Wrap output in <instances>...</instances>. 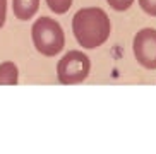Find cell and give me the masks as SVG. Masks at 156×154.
<instances>
[{
  "label": "cell",
  "mask_w": 156,
  "mask_h": 154,
  "mask_svg": "<svg viewBox=\"0 0 156 154\" xmlns=\"http://www.w3.org/2000/svg\"><path fill=\"white\" fill-rule=\"evenodd\" d=\"M112 31L108 14L100 7H84L72 19V33L76 41L86 50L105 45Z\"/></svg>",
  "instance_id": "cell-1"
},
{
  "label": "cell",
  "mask_w": 156,
  "mask_h": 154,
  "mask_svg": "<svg viewBox=\"0 0 156 154\" xmlns=\"http://www.w3.org/2000/svg\"><path fill=\"white\" fill-rule=\"evenodd\" d=\"M31 38L34 48L45 57H55L64 50V29L51 17H40L31 27Z\"/></svg>",
  "instance_id": "cell-2"
},
{
  "label": "cell",
  "mask_w": 156,
  "mask_h": 154,
  "mask_svg": "<svg viewBox=\"0 0 156 154\" xmlns=\"http://www.w3.org/2000/svg\"><path fill=\"white\" fill-rule=\"evenodd\" d=\"M91 70V60L86 53L79 50H72L65 53L57 64V77L64 86L81 84L87 79Z\"/></svg>",
  "instance_id": "cell-3"
},
{
  "label": "cell",
  "mask_w": 156,
  "mask_h": 154,
  "mask_svg": "<svg viewBox=\"0 0 156 154\" xmlns=\"http://www.w3.org/2000/svg\"><path fill=\"white\" fill-rule=\"evenodd\" d=\"M132 51L141 67L147 70L156 68V29L144 27L134 36Z\"/></svg>",
  "instance_id": "cell-4"
},
{
  "label": "cell",
  "mask_w": 156,
  "mask_h": 154,
  "mask_svg": "<svg viewBox=\"0 0 156 154\" xmlns=\"http://www.w3.org/2000/svg\"><path fill=\"white\" fill-rule=\"evenodd\" d=\"M40 9V0H12V10L19 21H29Z\"/></svg>",
  "instance_id": "cell-5"
},
{
  "label": "cell",
  "mask_w": 156,
  "mask_h": 154,
  "mask_svg": "<svg viewBox=\"0 0 156 154\" xmlns=\"http://www.w3.org/2000/svg\"><path fill=\"white\" fill-rule=\"evenodd\" d=\"M19 82V70L14 62L0 64V86H16Z\"/></svg>",
  "instance_id": "cell-6"
},
{
  "label": "cell",
  "mask_w": 156,
  "mask_h": 154,
  "mask_svg": "<svg viewBox=\"0 0 156 154\" xmlns=\"http://www.w3.org/2000/svg\"><path fill=\"white\" fill-rule=\"evenodd\" d=\"M74 0H46V5L50 7L51 12L55 14H65L72 7Z\"/></svg>",
  "instance_id": "cell-7"
},
{
  "label": "cell",
  "mask_w": 156,
  "mask_h": 154,
  "mask_svg": "<svg viewBox=\"0 0 156 154\" xmlns=\"http://www.w3.org/2000/svg\"><path fill=\"white\" fill-rule=\"evenodd\" d=\"M106 2H108V5H110L113 10H117V12H125V10H129L134 4V0H106Z\"/></svg>",
  "instance_id": "cell-8"
},
{
  "label": "cell",
  "mask_w": 156,
  "mask_h": 154,
  "mask_svg": "<svg viewBox=\"0 0 156 154\" xmlns=\"http://www.w3.org/2000/svg\"><path fill=\"white\" fill-rule=\"evenodd\" d=\"M139 7H141L147 16L156 17V0H139Z\"/></svg>",
  "instance_id": "cell-9"
},
{
  "label": "cell",
  "mask_w": 156,
  "mask_h": 154,
  "mask_svg": "<svg viewBox=\"0 0 156 154\" xmlns=\"http://www.w3.org/2000/svg\"><path fill=\"white\" fill-rule=\"evenodd\" d=\"M5 17H7V0H0V29L5 24Z\"/></svg>",
  "instance_id": "cell-10"
}]
</instances>
